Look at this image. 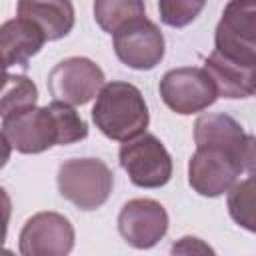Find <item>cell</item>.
Returning a JSON list of instances; mask_svg holds the SVG:
<instances>
[{
  "label": "cell",
  "mask_w": 256,
  "mask_h": 256,
  "mask_svg": "<svg viewBox=\"0 0 256 256\" xmlns=\"http://www.w3.org/2000/svg\"><path fill=\"white\" fill-rule=\"evenodd\" d=\"M88 136V124L72 104L52 100L48 106L24 108L2 116V138L20 154H40Z\"/></svg>",
  "instance_id": "obj_1"
},
{
  "label": "cell",
  "mask_w": 256,
  "mask_h": 256,
  "mask_svg": "<svg viewBox=\"0 0 256 256\" xmlns=\"http://www.w3.org/2000/svg\"><path fill=\"white\" fill-rule=\"evenodd\" d=\"M92 122L106 138L126 142L146 132L150 112L142 92L134 84L112 80L104 84L96 96Z\"/></svg>",
  "instance_id": "obj_2"
},
{
  "label": "cell",
  "mask_w": 256,
  "mask_h": 256,
  "mask_svg": "<svg viewBox=\"0 0 256 256\" xmlns=\"http://www.w3.org/2000/svg\"><path fill=\"white\" fill-rule=\"evenodd\" d=\"M58 192L76 208L90 212L106 204L114 188V174L100 158H70L58 168Z\"/></svg>",
  "instance_id": "obj_3"
},
{
  "label": "cell",
  "mask_w": 256,
  "mask_h": 256,
  "mask_svg": "<svg viewBox=\"0 0 256 256\" xmlns=\"http://www.w3.org/2000/svg\"><path fill=\"white\" fill-rule=\"evenodd\" d=\"M244 172V158L224 146H196L188 162V184L204 198H216L228 192Z\"/></svg>",
  "instance_id": "obj_4"
},
{
  "label": "cell",
  "mask_w": 256,
  "mask_h": 256,
  "mask_svg": "<svg viewBox=\"0 0 256 256\" xmlns=\"http://www.w3.org/2000/svg\"><path fill=\"white\" fill-rule=\"evenodd\" d=\"M118 162L138 188H160L172 178V158L166 146L150 132L126 140L118 150Z\"/></svg>",
  "instance_id": "obj_5"
},
{
  "label": "cell",
  "mask_w": 256,
  "mask_h": 256,
  "mask_svg": "<svg viewBox=\"0 0 256 256\" xmlns=\"http://www.w3.org/2000/svg\"><path fill=\"white\" fill-rule=\"evenodd\" d=\"M214 50L256 66V0H228L214 32Z\"/></svg>",
  "instance_id": "obj_6"
},
{
  "label": "cell",
  "mask_w": 256,
  "mask_h": 256,
  "mask_svg": "<svg viewBox=\"0 0 256 256\" xmlns=\"http://www.w3.org/2000/svg\"><path fill=\"white\" fill-rule=\"evenodd\" d=\"M160 98L176 114L188 116L206 110L218 100V90L204 68L180 66L168 70L160 80Z\"/></svg>",
  "instance_id": "obj_7"
},
{
  "label": "cell",
  "mask_w": 256,
  "mask_h": 256,
  "mask_svg": "<svg viewBox=\"0 0 256 256\" xmlns=\"http://www.w3.org/2000/svg\"><path fill=\"white\" fill-rule=\"evenodd\" d=\"M102 68L86 56H70L60 60L48 74V90L54 100L82 106L88 104L102 90L104 82Z\"/></svg>",
  "instance_id": "obj_8"
},
{
  "label": "cell",
  "mask_w": 256,
  "mask_h": 256,
  "mask_svg": "<svg viewBox=\"0 0 256 256\" xmlns=\"http://www.w3.org/2000/svg\"><path fill=\"white\" fill-rule=\"evenodd\" d=\"M112 44L118 60L132 70L156 68L166 52V42L160 28L146 16L130 20L116 30L112 34Z\"/></svg>",
  "instance_id": "obj_9"
},
{
  "label": "cell",
  "mask_w": 256,
  "mask_h": 256,
  "mask_svg": "<svg viewBox=\"0 0 256 256\" xmlns=\"http://www.w3.org/2000/svg\"><path fill=\"white\" fill-rule=\"evenodd\" d=\"M74 248V226L60 212H38L20 230L18 250L24 256H66Z\"/></svg>",
  "instance_id": "obj_10"
},
{
  "label": "cell",
  "mask_w": 256,
  "mask_h": 256,
  "mask_svg": "<svg viewBox=\"0 0 256 256\" xmlns=\"http://www.w3.org/2000/svg\"><path fill=\"white\" fill-rule=\"evenodd\" d=\"M170 218L166 208L152 198L128 200L118 214V232L126 244L138 250L156 246L168 232Z\"/></svg>",
  "instance_id": "obj_11"
},
{
  "label": "cell",
  "mask_w": 256,
  "mask_h": 256,
  "mask_svg": "<svg viewBox=\"0 0 256 256\" xmlns=\"http://www.w3.org/2000/svg\"><path fill=\"white\" fill-rule=\"evenodd\" d=\"M44 42H48L46 34L32 20L16 16L2 24L0 28V48H2V64L6 70L12 66H20L28 70V62L36 56Z\"/></svg>",
  "instance_id": "obj_12"
},
{
  "label": "cell",
  "mask_w": 256,
  "mask_h": 256,
  "mask_svg": "<svg viewBox=\"0 0 256 256\" xmlns=\"http://www.w3.org/2000/svg\"><path fill=\"white\" fill-rule=\"evenodd\" d=\"M204 70L210 74L218 96L236 100V98H250L256 94V66L232 60L220 52H212L206 62Z\"/></svg>",
  "instance_id": "obj_13"
},
{
  "label": "cell",
  "mask_w": 256,
  "mask_h": 256,
  "mask_svg": "<svg viewBox=\"0 0 256 256\" xmlns=\"http://www.w3.org/2000/svg\"><path fill=\"white\" fill-rule=\"evenodd\" d=\"M16 12L40 26L48 42L68 36L76 20L72 0H18Z\"/></svg>",
  "instance_id": "obj_14"
},
{
  "label": "cell",
  "mask_w": 256,
  "mask_h": 256,
  "mask_svg": "<svg viewBox=\"0 0 256 256\" xmlns=\"http://www.w3.org/2000/svg\"><path fill=\"white\" fill-rule=\"evenodd\" d=\"M248 138L250 134L244 132L242 124L222 112H214V114H202L198 116L196 124H194V142L196 146H224L228 150L238 152L242 158L246 154V146H248Z\"/></svg>",
  "instance_id": "obj_15"
},
{
  "label": "cell",
  "mask_w": 256,
  "mask_h": 256,
  "mask_svg": "<svg viewBox=\"0 0 256 256\" xmlns=\"http://www.w3.org/2000/svg\"><path fill=\"white\" fill-rule=\"evenodd\" d=\"M140 16H146L144 0H94V20L106 34H114Z\"/></svg>",
  "instance_id": "obj_16"
},
{
  "label": "cell",
  "mask_w": 256,
  "mask_h": 256,
  "mask_svg": "<svg viewBox=\"0 0 256 256\" xmlns=\"http://www.w3.org/2000/svg\"><path fill=\"white\" fill-rule=\"evenodd\" d=\"M228 214L244 230L256 234V174L236 182L228 190Z\"/></svg>",
  "instance_id": "obj_17"
},
{
  "label": "cell",
  "mask_w": 256,
  "mask_h": 256,
  "mask_svg": "<svg viewBox=\"0 0 256 256\" xmlns=\"http://www.w3.org/2000/svg\"><path fill=\"white\" fill-rule=\"evenodd\" d=\"M36 100H38V88L28 76L6 72L4 86H2V98H0L2 116L36 106Z\"/></svg>",
  "instance_id": "obj_18"
},
{
  "label": "cell",
  "mask_w": 256,
  "mask_h": 256,
  "mask_svg": "<svg viewBox=\"0 0 256 256\" xmlns=\"http://www.w3.org/2000/svg\"><path fill=\"white\" fill-rule=\"evenodd\" d=\"M208 0H158L160 20L170 28H184L192 24Z\"/></svg>",
  "instance_id": "obj_19"
},
{
  "label": "cell",
  "mask_w": 256,
  "mask_h": 256,
  "mask_svg": "<svg viewBox=\"0 0 256 256\" xmlns=\"http://www.w3.org/2000/svg\"><path fill=\"white\" fill-rule=\"evenodd\" d=\"M172 254H214V250L196 236H184L170 248Z\"/></svg>",
  "instance_id": "obj_20"
},
{
  "label": "cell",
  "mask_w": 256,
  "mask_h": 256,
  "mask_svg": "<svg viewBox=\"0 0 256 256\" xmlns=\"http://www.w3.org/2000/svg\"><path fill=\"white\" fill-rule=\"evenodd\" d=\"M244 172L256 174V136L248 138V146L244 154Z\"/></svg>",
  "instance_id": "obj_21"
}]
</instances>
